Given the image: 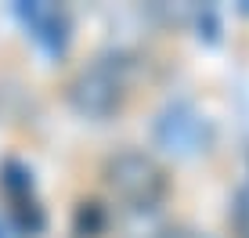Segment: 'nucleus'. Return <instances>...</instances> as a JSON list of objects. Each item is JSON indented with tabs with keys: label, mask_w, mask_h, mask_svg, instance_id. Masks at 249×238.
<instances>
[{
	"label": "nucleus",
	"mask_w": 249,
	"mask_h": 238,
	"mask_svg": "<svg viewBox=\"0 0 249 238\" xmlns=\"http://www.w3.org/2000/svg\"><path fill=\"white\" fill-rule=\"evenodd\" d=\"M156 137L159 144H166L170 152H195L206 144V123L199 112H192V105H184V101H177V105H170L166 112L159 116L156 123Z\"/></svg>",
	"instance_id": "nucleus-3"
},
{
	"label": "nucleus",
	"mask_w": 249,
	"mask_h": 238,
	"mask_svg": "<svg viewBox=\"0 0 249 238\" xmlns=\"http://www.w3.org/2000/svg\"><path fill=\"white\" fill-rule=\"evenodd\" d=\"M119 94H123V80L112 65L98 62L90 72H83L80 80L72 83V105L76 112L83 116H108L112 108L119 105Z\"/></svg>",
	"instance_id": "nucleus-2"
},
{
	"label": "nucleus",
	"mask_w": 249,
	"mask_h": 238,
	"mask_svg": "<svg viewBox=\"0 0 249 238\" xmlns=\"http://www.w3.org/2000/svg\"><path fill=\"white\" fill-rule=\"evenodd\" d=\"M108 184L123 195L126 202H134L137 209H152L166 191L162 170L141 152H123L108 163Z\"/></svg>",
	"instance_id": "nucleus-1"
},
{
	"label": "nucleus",
	"mask_w": 249,
	"mask_h": 238,
	"mask_svg": "<svg viewBox=\"0 0 249 238\" xmlns=\"http://www.w3.org/2000/svg\"><path fill=\"white\" fill-rule=\"evenodd\" d=\"M18 224H22V231L36 235V231H44V213H40V209L29 202V213H25V209H18Z\"/></svg>",
	"instance_id": "nucleus-7"
},
{
	"label": "nucleus",
	"mask_w": 249,
	"mask_h": 238,
	"mask_svg": "<svg viewBox=\"0 0 249 238\" xmlns=\"http://www.w3.org/2000/svg\"><path fill=\"white\" fill-rule=\"evenodd\" d=\"M4 188L11 191V195H22V191H29L33 188V177H29V170H25L22 163H15V159H7L4 163Z\"/></svg>",
	"instance_id": "nucleus-5"
},
{
	"label": "nucleus",
	"mask_w": 249,
	"mask_h": 238,
	"mask_svg": "<svg viewBox=\"0 0 249 238\" xmlns=\"http://www.w3.org/2000/svg\"><path fill=\"white\" fill-rule=\"evenodd\" d=\"M101 224H105V213H101L94 202H90V206H83L80 213H76V227H80L83 235H98V231H101Z\"/></svg>",
	"instance_id": "nucleus-6"
},
{
	"label": "nucleus",
	"mask_w": 249,
	"mask_h": 238,
	"mask_svg": "<svg viewBox=\"0 0 249 238\" xmlns=\"http://www.w3.org/2000/svg\"><path fill=\"white\" fill-rule=\"evenodd\" d=\"M0 238H4V227H0Z\"/></svg>",
	"instance_id": "nucleus-8"
},
{
	"label": "nucleus",
	"mask_w": 249,
	"mask_h": 238,
	"mask_svg": "<svg viewBox=\"0 0 249 238\" xmlns=\"http://www.w3.org/2000/svg\"><path fill=\"white\" fill-rule=\"evenodd\" d=\"M25 25L33 29V36L44 44L51 54H62L65 44H69V18L62 7H44V4H29V7H18Z\"/></svg>",
	"instance_id": "nucleus-4"
}]
</instances>
